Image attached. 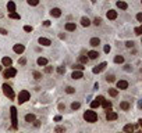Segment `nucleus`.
<instances>
[{
    "label": "nucleus",
    "mask_w": 142,
    "mask_h": 133,
    "mask_svg": "<svg viewBox=\"0 0 142 133\" xmlns=\"http://www.w3.org/2000/svg\"><path fill=\"white\" fill-rule=\"evenodd\" d=\"M84 119L87 121V122L93 123V122H96V121H97V114L95 111H92V110H88V111L84 112Z\"/></svg>",
    "instance_id": "nucleus-1"
},
{
    "label": "nucleus",
    "mask_w": 142,
    "mask_h": 133,
    "mask_svg": "<svg viewBox=\"0 0 142 133\" xmlns=\"http://www.w3.org/2000/svg\"><path fill=\"white\" fill-rule=\"evenodd\" d=\"M10 115H11V125H13V129H17V126H18V119H17V108L16 107L10 108Z\"/></svg>",
    "instance_id": "nucleus-2"
},
{
    "label": "nucleus",
    "mask_w": 142,
    "mask_h": 133,
    "mask_svg": "<svg viewBox=\"0 0 142 133\" xmlns=\"http://www.w3.org/2000/svg\"><path fill=\"white\" fill-rule=\"evenodd\" d=\"M29 97H31V94H29L28 90H21V91H20V94H18V103H20V104H24L25 101H28V100H29Z\"/></svg>",
    "instance_id": "nucleus-3"
},
{
    "label": "nucleus",
    "mask_w": 142,
    "mask_h": 133,
    "mask_svg": "<svg viewBox=\"0 0 142 133\" xmlns=\"http://www.w3.org/2000/svg\"><path fill=\"white\" fill-rule=\"evenodd\" d=\"M3 93H4L6 97H8L10 100H13L14 97H16V94H14V91H13V89H11V86H8L7 83L3 85Z\"/></svg>",
    "instance_id": "nucleus-4"
},
{
    "label": "nucleus",
    "mask_w": 142,
    "mask_h": 133,
    "mask_svg": "<svg viewBox=\"0 0 142 133\" xmlns=\"http://www.w3.org/2000/svg\"><path fill=\"white\" fill-rule=\"evenodd\" d=\"M3 75H4V78H14V76L17 75V69H16V68H13V67H8L7 69L4 71Z\"/></svg>",
    "instance_id": "nucleus-5"
},
{
    "label": "nucleus",
    "mask_w": 142,
    "mask_h": 133,
    "mask_svg": "<svg viewBox=\"0 0 142 133\" xmlns=\"http://www.w3.org/2000/svg\"><path fill=\"white\" fill-rule=\"evenodd\" d=\"M117 118H118L117 112H114L111 110H106V119L107 121H116Z\"/></svg>",
    "instance_id": "nucleus-6"
},
{
    "label": "nucleus",
    "mask_w": 142,
    "mask_h": 133,
    "mask_svg": "<svg viewBox=\"0 0 142 133\" xmlns=\"http://www.w3.org/2000/svg\"><path fill=\"white\" fill-rule=\"evenodd\" d=\"M13 50H14V53H17V54H22L25 47H24V44H14Z\"/></svg>",
    "instance_id": "nucleus-7"
},
{
    "label": "nucleus",
    "mask_w": 142,
    "mask_h": 133,
    "mask_svg": "<svg viewBox=\"0 0 142 133\" xmlns=\"http://www.w3.org/2000/svg\"><path fill=\"white\" fill-rule=\"evenodd\" d=\"M106 65H107V64H106V63H102V64H99V65H96V67H95L93 69H92V72H93V73H99V72H102V71L106 68Z\"/></svg>",
    "instance_id": "nucleus-8"
},
{
    "label": "nucleus",
    "mask_w": 142,
    "mask_h": 133,
    "mask_svg": "<svg viewBox=\"0 0 142 133\" xmlns=\"http://www.w3.org/2000/svg\"><path fill=\"white\" fill-rule=\"evenodd\" d=\"M127 87H128V82H127V81H118L117 82V89H120V90H125Z\"/></svg>",
    "instance_id": "nucleus-9"
},
{
    "label": "nucleus",
    "mask_w": 142,
    "mask_h": 133,
    "mask_svg": "<svg viewBox=\"0 0 142 133\" xmlns=\"http://www.w3.org/2000/svg\"><path fill=\"white\" fill-rule=\"evenodd\" d=\"M2 64H3L4 67H7V68H8V67H11V65H13V60H11L10 57H3Z\"/></svg>",
    "instance_id": "nucleus-10"
},
{
    "label": "nucleus",
    "mask_w": 142,
    "mask_h": 133,
    "mask_svg": "<svg viewBox=\"0 0 142 133\" xmlns=\"http://www.w3.org/2000/svg\"><path fill=\"white\" fill-rule=\"evenodd\" d=\"M106 17H107L109 20H116V18H117V11H114V10H109L107 13H106Z\"/></svg>",
    "instance_id": "nucleus-11"
},
{
    "label": "nucleus",
    "mask_w": 142,
    "mask_h": 133,
    "mask_svg": "<svg viewBox=\"0 0 142 133\" xmlns=\"http://www.w3.org/2000/svg\"><path fill=\"white\" fill-rule=\"evenodd\" d=\"M50 15L54 17V18H59V17L61 15V10H60V8H52V11H50Z\"/></svg>",
    "instance_id": "nucleus-12"
},
{
    "label": "nucleus",
    "mask_w": 142,
    "mask_h": 133,
    "mask_svg": "<svg viewBox=\"0 0 142 133\" xmlns=\"http://www.w3.org/2000/svg\"><path fill=\"white\" fill-rule=\"evenodd\" d=\"M97 57H99V53H97L96 50H91V51L88 53V58H89V60H96Z\"/></svg>",
    "instance_id": "nucleus-13"
},
{
    "label": "nucleus",
    "mask_w": 142,
    "mask_h": 133,
    "mask_svg": "<svg viewBox=\"0 0 142 133\" xmlns=\"http://www.w3.org/2000/svg\"><path fill=\"white\" fill-rule=\"evenodd\" d=\"M75 29H77L75 22H67V24H66V31L73 32V31H75Z\"/></svg>",
    "instance_id": "nucleus-14"
},
{
    "label": "nucleus",
    "mask_w": 142,
    "mask_h": 133,
    "mask_svg": "<svg viewBox=\"0 0 142 133\" xmlns=\"http://www.w3.org/2000/svg\"><path fill=\"white\" fill-rule=\"evenodd\" d=\"M82 76H84L82 71H77V69H74V72H73V75H71V78H73V79H81Z\"/></svg>",
    "instance_id": "nucleus-15"
},
{
    "label": "nucleus",
    "mask_w": 142,
    "mask_h": 133,
    "mask_svg": "<svg viewBox=\"0 0 142 133\" xmlns=\"http://www.w3.org/2000/svg\"><path fill=\"white\" fill-rule=\"evenodd\" d=\"M39 44H42V46H50L52 42H50V39H47V37H39Z\"/></svg>",
    "instance_id": "nucleus-16"
},
{
    "label": "nucleus",
    "mask_w": 142,
    "mask_h": 133,
    "mask_svg": "<svg viewBox=\"0 0 142 133\" xmlns=\"http://www.w3.org/2000/svg\"><path fill=\"white\" fill-rule=\"evenodd\" d=\"M89 44L92 47H97L100 44V39H99V37H92V39L89 40Z\"/></svg>",
    "instance_id": "nucleus-17"
},
{
    "label": "nucleus",
    "mask_w": 142,
    "mask_h": 133,
    "mask_svg": "<svg viewBox=\"0 0 142 133\" xmlns=\"http://www.w3.org/2000/svg\"><path fill=\"white\" fill-rule=\"evenodd\" d=\"M134 125H131V123H128V125L124 126V133H134Z\"/></svg>",
    "instance_id": "nucleus-18"
},
{
    "label": "nucleus",
    "mask_w": 142,
    "mask_h": 133,
    "mask_svg": "<svg viewBox=\"0 0 142 133\" xmlns=\"http://www.w3.org/2000/svg\"><path fill=\"white\" fill-rule=\"evenodd\" d=\"M100 104H102V107L105 108V110H111V103L109 101V100H103Z\"/></svg>",
    "instance_id": "nucleus-19"
},
{
    "label": "nucleus",
    "mask_w": 142,
    "mask_h": 133,
    "mask_svg": "<svg viewBox=\"0 0 142 133\" xmlns=\"http://www.w3.org/2000/svg\"><path fill=\"white\" fill-rule=\"evenodd\" d=\"M117 7L121 8V10H127V8H128V4H127L124 0H120V2H117Z\"/></svg>",
    "instance_id": "nucleus-20"
},
{
    "label": "nucleus",
    "mask_w": 142,
    "mask_h": 133,
    "mask_svg": "<svg viewBox=\"0 0 142 133\" xmlns=\"http://www.w3.org/2000/svg\"><path fill=\"white\" fill-rule=\"evenodd\" d=\"M38 65H40V67H45V65H47V58H45V57H39L38 58Z\"/></svg>",
    "instance_id": "nucleus-21"
},
{
    "label": "nucleus",
    "mask_w": 142,
    "mask_h": 133,
    "mask_svg": "<svg viewBox=\"0 0 142 133\" xmlns=\"http://www.w3.org/2000/svg\"><path fill=\"white\" fill-rule=\"evenodd\" d=\"M7 10H8V13L16 11V3H14V2H8L7 3Z\"/></svg>",
    "instance_id": "nucleus-22"
},
{
    "label": "nucleus",
    "mask_w": 142,
    "mask_h": 133,
    "mask_svg": "<svg viewBox=\"0 0 142 133\" xmlns=\"http://www.w3.org/2000/svg\"><path fill=\"white\" fill-rule=\"evenodd\" d=\"M130 107H131V105H130V103H128V101H123V103H120V108H121V110H124V111H128V110H130Z\"/></svg>",
    "instance_id": "nucleus-23"
},
{
    "label": "nucleus",
    "mask_w": 142,
    "mask_h": 133,
    "mask_svg": "<svg viewBox=\"0 0 142 133\" xmlns=\"http://www.w3.org/2000/svg\"><path fill=\"white\" fill-rule=\"evenodd\" d=\"M35 119H36V117H35L34 114H26L25 115V121H26V122H29V123H32Z\"/></svg>",
    "instance_id": "nucleus-24"
},
{
    "label": "nucleus",
    "mask_w": 142,
    "mask_h": 133,
    "mask_svg": "<svg viewBox=\"0 0 142 133\" xmlns=\"http://www.w3.org/2000/svg\"><path fill=\"white\" fill-rule=\"evenodd\" d=\"M81 25L82 26H89L91 25L89 18H88V17H82V18H81Z\"/></svg>",
    "instance_id": "nucleus-25"
},
{
    "label": "nucleus",
    "mask_w": 142,
    "mask_h": 133,
    "mask_svg": "<svg viewBox=\"0 0 142 133\" xmlns=\"http://www.w3.org/2000/svg\"><path fill=\"white\" fill-rule=\"evenodd\" d=\"M8 18H11V20H20V14L16 13V11H13V13H8Z\"/></svg>",
    "instance_id": "nucleus-26"
},
{
    "label": "nucleus",
    "mask_w": 142,
    "mask_h": 133,
    "mask_svg": "<svg viewBox=\"0 0 142 133\" xmlns=\"http://www.w3.org/2000/svg\"><path fill=\"white\" fill-rule=\"evenodd\" d=\"M114 63L116 64H123L124 63V57L123 55H116V57H114Z\"/></svg>",
    "instance_id": "nucleus-27"
},
{
    "label": "nucleus",
    "mask_w": 142,
    "mask_h": 133,
    "mask_svg": "<svg viewBox=\"0 0 142 133\" xmlns=\"http://www.w3.org/2000/svg\"><path fill=\"white\" fill-rule=\"evenodd\" d=\"M109 94H110L111 97H117L118 90H117V89H109Z\"/></svg>",
    "instance_id": "nucleus-28"
},
{
    "label": "nucleus",
    "mask_w": 142,
    "mask_h": 133,
    "mask_svg": "<svg viewBox=\"0 0 142 133\" xmlns=\"http://www.w3.org/2000/svg\"><path fill=\"white\" fill-rule=\"evenodd\" d=\"M78 60H79V63H81V64H87L89 58H88V57H84V55H79Z\"/></svg>",
    "instance_id": "nucleus-29"
},
{
    "label": "nucleus",
    "mask_w": 142,
    "mask_h": 133,
    "mask_svg": "<svg viewBox=\"0 0 142 133\" xmlns=\"http://www.w3.org/2000/svg\"><path fill=\"white\" fill-rule=\"evenodd\" d=\"M79 107H81V104H79V103H78V101H74V103H73V104H71V108H73V110H74V111H75V110H78V108H79Z\"/></svg>",
    "instance_id": "nucleus-30"
},
{
    "label": "nucleus",
    "mask_w": 142,
    "mask_h": 133,
    "mask_svg": "<svg viewBox=\"0 0 142 133\" xmlns=\"http://www.w3.org/2000/svg\"><path fill=\"white\" fill-rule=\"evenodd\" d=\"M99 105H100V103H99V101H97V100H96V99H95V100H93V101H92V103H91V107H92V108H97V107H99Z\"/></svg>",
    "instance_id": "nucleus-31"
},
{
    "label": "nucleus",
    "mask_w": 142,
    "mask_h": 133,
    "mask_svg": "<svg viewBox=\"0 0 142 133\" xmlns=\"http://www.w3.org/2000/svg\"><path fill=\"white\" fill-rule=\"evenodd\" d=\"M73 68H74V69H77V71H84V68H85V67L82 65V64H75V65H74Z\"/></svg>",
    "instance_id": "nucleus-32"
},
{
    "label": "nucleus",
    "mask_w": 142,
    "mask_h": 133,
    "mask_svg": "<svg viewBox=\"0 0 142 133\" xmlns=\"http://www.w3.org/2000/svg\"><path fill=\"white\" fill-rule=\"evenodd\" d=\"M56 133H64L66 132V128H63V126H57V128L54 129Z\"/></svg>",
    "instance_id": "nucleus-33"
},
{
    "label": "nucleus",
    "mask_w": 142,
    "mask_h": 133,
    "mask_svg": "<svg viewBox=\"0 0 142 133\" xmlns=\"http://www.w3.org/2000/svg\"><path fill=\"white\" fill-rule=\"evenodd\" d=\"M29 6H38L39 4V0H26Z\"/></svg>",
    "instance_id": "nucleus-34"
},
{
    "label": "nucleus",
    "mask_w": 142,
    "mask_h": 133,
    "mask_svg": "<svg viewBox=\"0 0 142 133\" xmlns=\"http://www.w3.org/2000/svg\"><path fill=\"white\" fill-rule=\"evenodd\" d=\"M45 72H46V73H52V72H53V67L45 65Z\"/></svg>",
    "instance_id": "nucleus-35"
},
{
    "label": "nucleus",
    "mask_w": 142,
    "mask_h": 133,
    "mask_svg": "<svg viewBox=\"0 0 142 133\" xmlns=\"http://www.w3.org/2000/svg\"><path fill=\"white\" fill-rule=\"evenodd\" d=\"M66 91H67V93H68V94H73L74 91H75V89H74V87H71V86H68V87L66 89Z\"/></svg>",
    "instance_id": "nucleus-36"
},
{
    "label": "nucleus",
    "mask_w": 142,
    "mask_h": 133,
    "mask_svg": "<svg viewBox=\"0 0 142 133\" xmlns=\"http://www.w3.org/2000/svg\"><path fill=\"white\" fill-rule=\"evenodd\" d=\"M100 22H102V20H100L99 17H96V18L93 20V24H95V25H96V26H97V25H100Z\"/></svg>",
    "instance_id": "nucleus-37"
},
{
    "label": "nucleus",
    "mask_w": 142,
    "mask_h": 133,
    "mask_svg": "<svg viewBox=\"0 0 142 133\" xmlns=\"http://www.w3.org/2000/svg\"><path fill=\"white\" fill-rule=\"evenodd\" d=\"M106 81L107 82H114V75H107L106 76Z\"/></svg>",
    "instance_id": "nucleus-38"
},
{
    "label": "nucleus",
    "mask_w": 142,
    "mask_h": 133,
    "mask_svg": "<svg viewBox=\"0 0 142 133\" xmlns=\"http://www.w3.org/2000/svg\"><path fill=\"white\" fill-rule=\"evenodd\" d=\"M57 72L61 75V73H64V72H66V68H64V67H59V68H57Z\"/></svg>",
    "instance_id": "nucleus-39"
},
{
    "label": "nucleus",
    "mask_w": 142,
    "mask_h": 133,
    "mask_svg": "<svg viewBox=\"0 0 142 133\" xmlns=\"http://www.w3.org/2000/svg\"><path fill=\"white\" fill-rule=\"evenodd\" d=\"M24 31H25V32H32V26L25 25V26H24Z\"/></svg>",
    "instance_id": "nucleus-40"
},
{
    "label": "nucleus",
    "mask_w": 142,
    "mask_h": 133,
    "mask_svg": "<svg viewBox=\"0 0 142 133\" xmlns=\"http://www.w3.org/2000/svg\"><path fill=\"white\" fill-rule=\"evenodd\" d=\"M141 32H142V28L141 26H137L135 28V35H141Z\"/></svg>",
    "instance_id": "nucleus-41"
},
{
    "label": "nucleus",
    "mask_w": 142,
    "mask_h": 133,
    "mask_svg": "<svg viewBox=\"0 0 142 133\" xmlns=\"http://www.w3.org/2000/svg\"><path fill=\"white\" fill-rule=\"evenodd\" d=\"M34 76H35V79H40V78H42V75H40L39 72H36V71L34 72Z\"/></svg>",
    "instance_id": "nucleus-42"
},
{
    "label": "nucleus",
    "mask_w": 142,
    "mask_h": 133,
    "mask_svg": "<svg viewBox=\"0 0 142 133\" xmlns=\"http://www.w3.org/2000/svg\"><path fill=\"white\" fill-rule=\"evenodd\" d=\"M18 63H20V64H21V65H25V64H26V60H25V58H24V57H22V58H21V60H20V61H18Z\"/></svg>",
    "instance_id": "nucleus-43"
},
{
    "label": "nucleus",
    "mask_w": 142,
    "mask_h": 133,
    "mask_svg": "<svg viewBox=\"0 0 142 133\" xmlns=\"http://www.w3.org/2000/svg\"><path fill=\"white\" fill-rule=\"evenodd\" d=\"M105 53H110V46H109V44L105 46Z\"/></svg>",
    "instance_id": "nucleus-44"
},
{
    "label": "nucleus",
    "mask_w": 142,
    "mask_h": 133,
    "mask_svg": "<svg viewBox=\"0 0 142 133\" xmlns=\"http://www.w3.org/2000/svg\"><path fill=\"white\" fill-rule=\"evenodd\" d=\"M96 100H97L99 103H102L103 100H105V97H103V96H97V97H96Z\"/></svg>",
    "instance_id": "nucleus-45"
},
{
    "label": "nucleus",
    "mask_w": 142,
    "mask_h": 133,
    "mask_svg": "<svg viewBox=\"0 0 142 133\" xmlns=\"http://www.w3.org/2000/svg\"><path fill=\"white\" fill-rule=\"evenodd\" d=\"M125 46H127V47H132V46H134V42H132V40H131V42H127Z\"/></svg>",
    "instance_id": "nucleus-46"
},
{
    "label": "nucleus",
    "mask_w": 142,
    "mask_h": 133,
    "mask_svg": "<svg viewBox=\"0 0 142 133\" xmlns=\"http://www.w3.org/2000/svg\"><path fill=\"white\" fill-rule=\"evenodd\" d=\"M0 33H2V35H7V31H6L4 28H0Z\"/></svg>",
    "instance_id": "nucleus-47"
},
{
    "label": "nucleus",
    "mask_w": 142,
    "mask_h": 133,
    "mask_svg": "<svg viewBox=\"0 0 142 133\" xmlns=\"http://www.w3.org/2000/svg\"><path fill=\"white\" fill-rule=\"evenodd\" d=\"M137 20H138L139 22L142 21V14H141V13H139V14H137Z\"/></svg>",
    "instance_id": "nucleus-48"
},
{
    "label": "nucleus",
    "mask_w": 142,
    "mask_h": 133,
    "mask_svg": "<svg viewBox=\"0 0 142 133\" xmlns=\"http://www.w3.org/2000/svg\"><path fill=\"white\" fill-rule=\"evenodd\" d=\"M54 121H56V122H59V121H61V117H60V115H57V117H54Z\"/></svg>",
    "instance_id": "nucleus-49"
},
{
    "label": "nucleus",
    "mask_w": 142,
    "mask_h": 133,
    "mask_svg": "<svg viewBox=\"0 0 142 133\" xmlns=\"http://www.w3.org/2000/svg\"><path fill=\"white\" fill-rule=\"evenodd\" d=\"M64 108H66V105H64V104H59V110H64Z\"/></svg>",
    "instance_id": "nucleus-50"
},
{
    "label": "nucleus",
    "mask_w": 142,
    "mask_h": 133,
    "mask_svg": "<svg viewBox=\"0 0 142 133\" xmlns=\"http://www.w3.org/2000/svg\"><path fill=\"white\" fill-rule=\"evenodd\" d=\"M43 25H45V26H50V21H45V22H43Z\"/></svg>",
    "instance_id": "nucleus-51"
},
{
    "label": "nucleus",
    "mask_w": 142,
    "mask_h": 133,
    "mask_svg": "<svg viewBox=\"0 0 142 133\" xmlns=\"http://www.w3.org/2000/svg\"><path fill=\"white\" fill-rule=\"evenodd\" d=\"M0 72H2V64H0Z\"/></svg>",
    "instance_id": "nucleus-52"
},
{
    "label": "nucleus",
    "mask_w": 142,
    "mask_h": 133,
    "mask_svg": "<svg viewBox=\"0 0 142 133\" xmlns=\"http://www.w3.org/2000/svg\"><path fill=\"white\" fill-rule=\"evenodd\" d=\"M135 133H142V132H139V130H138V132H135Z\"/></svg>",
    "instance_id": "nucleus-53"
}]
</instances>
